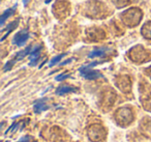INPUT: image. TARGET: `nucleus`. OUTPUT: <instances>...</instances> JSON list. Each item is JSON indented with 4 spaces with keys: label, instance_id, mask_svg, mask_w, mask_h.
Listing matches in <instances>:
<instances>
[{
    "label": "nucleus",
    "instance_id": "obj_8",
    "mask_svg": "<svg viewBox=\"0 0 151 142\" xmlns=\"http://www.w3.org/2000/svg\"><path fill=\"white\" fill-rule=\"evenodd\" d=\"M16 7H17V5H15V7H12V9H9L7 11H5L4 13L2 14V16H1V21H0V24H1V25H3L4 22H5V20L13 15L14 12H15V9H16Z\"/></svg>",
    "mask_w": 151,
    "mask_h": 142
},
{
    "label": "nucleus",
    "instance_id": "obj_10",
    "mask_svg": "<svg viewBox=\"0 0 151 142\" xmlns=\"http://www.w3.org/2000/svg\"><path fill=\"white\" fill-rule=\"evenodd\" d=\"M17 25H18V21H15V22H13V23H12L11 25H9V27H7V29H6V33H5V36H3V38H1V41H3V40H4V38H6L7 36H9V32H11L12 30H13L14 28H15V27H16V26H17Z\"/></svg>",
    "mask_w": 151,
    "mask_h": 142
},
{
    "label": "nucleus",
    "instance_id": "obj_3",
    "mask_svg": "<svg viewBox=\"0 0 151 142\" xmlns=\"http://www.w3.org/2000/svg\"><path fill=\"white\" fill-rule=\"evenodd\" d=\"M28 38H29V33H28V31H26V30H22V31L18 32V33L15 36L13 43L15 45H17V46L21 47L25 44L26 41H27Z\"/></svg>",
    "mask_w": 151,
    "mask_h": 142
},
{
    "label": "nucleus",
    "instance_id": "obj_6",
    "mask_svg": "<svg viewBox=\"0 0 151 142\" xmlns=\"http://www.w3.org/2000/svg\"><path fill=\"white\" fill-rule=\"evenodd\" d=\"M109 51L108 48H97L94 49L92 52H90V54L88 55L89 58H94V57H101Z\"/></svg>",
    "mask_w": 151,
    "mask_h": 142
},
{
    "label": "nucleus",
    "instance_id": "obj_2",
    "mask_svg": "<svg viewBox=\"0 0 151 142\" xmlns=\"http://www.w3.org/2000/svg\"><path fill=\"white\" fill-rule=\"evenodd\" d=\"M31 51H32V47H31V46H29V47H27V48H26L25 50H23V51H21V52H19L17 55H16V57L13 59V60L9 61V62H7L6 64L4 65V71H7V70H11V67H13L14 63H15L16 61L21 60V59H23L25 56H27V55H30Z\"/></svg>",
    "mask_w": 151,
    "mask_h": 142
},
{
    "label": "nucleus",
    "instance_id": "obj_7",
    "mask_svg": "<svg viewBox=\"0 0 151 142\" xmlns=\"http://www.w3.org/2000/svg\"><path fill=\"white\" fill-rule=\"evenodd\" d=\"M77 91V88L75 87H71V86H66V85H63L60 86L58 89L56 90V93L57 94H65V93H69V92H75Z\"/></svg>",
    "mask_w": 151,
    "mask_h": 142
},
{
    "label": "nucleus",
    "instance_id": "obj_4",
    "mask_svg": "<svg viewBox=\"0 0 151 142\" xmlns=\"http://www.w3.org/2000/svg\"><path fill=\"white\" fill-rule=\"evenodd\" d=\"M40 50H42V47L40 46L33 48V50L31 51V53H30V55H29V59H30L29 65H31L32 67V65L36 64V62L38 61L40 56Z\"/></svg>",
    "mask_w": 151,
    "mask_h": 142
},
{
    "label": "nucleus",
    "instance_id": "obj_9",
    "mask_svg": "<svg viewBox=\"0 0 151 142\" xmlns=\"http://www.w3.org/2000/svg\"><path fill=\"white\" fill-rule=\"evenodd\" d=\"M64 56H65V54H60V55H58V56H55L54 58L50 61V63H49V67H54V65L57 64V63H58Z\"/></svg>",
    "mask_w": 151,
    "mask_h": 142
},
{
    "label": "nucleus",
    "instance_id": "obj_12",
    "mask_svg": "<svg viewBox=\"0 0 151 142\" xmlns=\"http://www.w3.org/2000/svg\"><path fill=\"white\" fill-rule=\"evenodd\" d=\"M23 142H29V141H28V138H26V139H24V140H23Z\"/></svg>",
    "mask_w": 151,
    "mask_h": 142
},
{
    "label": "nucleus",
    "instance_id": "obj_5",
    "mask_svg": "<svg viewBox=\"0 0 151 142\" xmlns=\"http://www.w3.org/2000/svg\"><path fill=\"white\" fill-rule=\"evenodd\" d=\"M47 99H42V100H40V101H36L33 105V110L35 113H40L42 111H46L49 109V106L47 105L46 103Z\"/></svg>",
    "mask_w": 151,
    "mask_h": 142
},
{
    "label": "nucleus",
    "instance_id": "obj_11",
    "mask_svg": "<svg viewBox=\"0 0 151 142\" xmlns=\"http://www.w3.org/2000/svg\"><path fill=\"white\" fill-rule=\"evenodd\" d=\"M69 75H67V74H60V75H58L56 77V80L57 81H62V80L66 79V78H68Z\"/></svg>",
    "mask_w": 151,
    "mask_h": 142
},
{
    "label": "nucleus",
    "instance_id": "obj_1",
    "mask_svg": "<svg viewBox=\"0 0 151 142\" xmlns=\"http://www.w3.org/2000/svg\"><path fill=\"white\" fill-rule=\"evenodd\" d=\"M79 71H80V74L85 79H88V80H94V79H97V78L103 77V75H101L99 72L93 71L92 67H90L89 65H84V67H80Z\"/></svg>",
    "mask_w": 151,
    "mask_h": 142
}]
</instances>
